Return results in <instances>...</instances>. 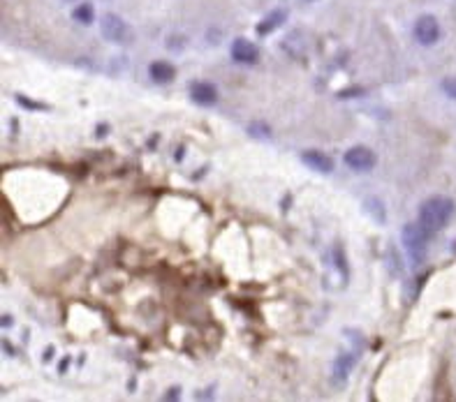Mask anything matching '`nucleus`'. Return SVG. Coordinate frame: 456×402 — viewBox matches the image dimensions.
Here are the masks:
<instances>
[{"label": "nucleus", "instance_id": "ddd939ff", "mask_svg": "<svg viewBox=\"0 0 456 402\" xmlns=\"http://www.w3.org/2000/svg\"><path fill=\"white\" fill-rule=\"evenodd\" d=\"M366 211L373 213V218L378 222H385V211H382V204L378 199H366Z\"/></svg>", "mask_w": 456, "mask_h": 402}, {"label": "nucleus", "instance_id": "2eb2a0df", "mask_svg": "<svg viewBox=\"0 0 456 402\" xmlns=\"http://www.w3.org/2000/svg\"><path fill=\"white\" fill-rule=\"evenodd\" d=\"M167 398H178V388H171V393H167Z\"/></svg>", "mask_w": 456, "mask_h": 402}, {"label": "nucleus", "instance_id": "7ed1b4c3", "mask_svg": "<svg viewBox=\"0 0 456 402\" xmlns=\"http://www.w3.org/2000/svg\"><path fill=\"white\" fill-rule=\"evenodd\" d=\"M414 37H417L419 44H424V46L435 44V42L440 40V24H438V19L431 17V14H424V17H419L417 24H414Z\"/></svg>", "mask_w": 456, "mask_h": 402}, {"label": "nucleus", "instance_id": "9d476101", "mask_svg": "<svg viewBox=\"0 0 456 402\" xmlns=\"http://www.w3.org/2000/svg\"><path fill=\"white\" fill-rule=\"evenodd\" d=\"M285 17L287 14L282 12V10H273L271 14H269V17H264L260 21V26H257V33L260 35H267V33H273L276 28H278L282 21H285Z\"/></svg>", "mask_w": 456, "mask_h": 402}, {"label": "nucleus", "instance_id": "39448f33", "mask_svg": "<svg viewBox=\"0 0 456 402\" xmlns=\"http://www.w3.org/2000/svg\"><path fill=\"white\" fill-rule=\"evenodd\" d=\"M102 35L109 42H126L128 40V26L126 21L116 14H105L102 17Z\"/></svg>", "mask_w": 456, "mask_h": 402}, {"label": "nucleus", "instance_id": "f03ea898", "mask_svg": "<svg viewBox=\"0 0 456 402\" xmlns=\"http://www.w3.org/2000/svg\"><path fill=\"white\" fill-rule=\"evenodd\" d=\"M400 238H403V247L407 250V254H410L414 261L419 263L421 259H424L431 234H428L426 229L419 225V222H417V225H405L403 227V234H400Z\"/></svg>", "mask_w": 456, "mask_h": 402}, {"label": "nucleus", "instance_id": "9b49d317", "mask_svg": "<svg viewBox=\"0 0 456 402\" xmlns=\"http://www.w3.org/2000/svg\"><path fill=\"white\" fill-rule=\"evenodd\" d=\"M352 365H355V356H352V353H343V356H338L336 363H334V377L345 379L348 377V372L352 370Z\"/></svg>", "mask_w": 456, "mask_h": 402}, {"label": "nucleus", "instance_id": "f257e3e1", "mask_svg": "<svg viewBox=\"0 0 456 402\" xmlns=\"http://www.w3.org/2000/svg\"><path fill=\"white\" fill-rule=\"evenodd\" d=\"M452 215H454V201L449 197H442V194H435V197L426 199L419 206V225L433 236L449 225Z\"/></svg>", "mask_w": 456, "mask_h": 402}, {"label": "nucleus", "instance_id": "1a4fd4ad", "mask_svg": "<svg viewBox=\"0 0 456 402\" xmlns=\"http://www.w3.org/2000/svg\"><path fill=\"white\" fill-rule=\"evenodd\" d=\"M149 74H151V79L158 81V83H169L171 79H174L176 69H174V65H169V62L158 60L149 67Z\"/></svg>", "mask_w": 456, "mask_h": 402}, {"label": "nucleus", "instance_id": "20e7f679", "mask_svg": "<svg viewBox=\"0 0 456 402\" xmlns=\"http://www.w3.org/2000/svg\"><path fill=\"white\" fill-rule=\"evenodd\" d=\"M345 164L355 171H369L375 166V152L371 148H364V146H357V148H350L345 152Z\"/></svg>", "mask_w": 456, "mask_h": 402}, {"label": "nucleus", "instance_id": "f8f14e48", "mask_svg": "<svg viewBox=\"0 0 456 402\" xmlns=\"http://www.w3.org/2000/svg\"><path fill=\"white\" fill-rule=\"evenodd\" d=\"M74 21H79V24H93V19H95V12H93V5L91 3H84V5H79L77 10H74Z\"/></svg>", "mask_w": 456, "mask_h": 402}, {"label": "nucleus", "instance_id": "6e6552de", "mask_svg": "<svg viewBox=\"0 0 456 402\" xmlns=\"http://www.w3.org/2000/svg\"><path fill=\"white\" fill-rule=\"evenodd\" d=\"M301 159L310 166V169L322 171V173H329L331 169H334V159H331L329 155H324V152H320V150H306L301 155Z\"/></svg>", "mask_w": 456, "mask_h": 402}, {"label": "nucleus", "instance_id": "4468645a", "mask_svg": "<svg viewBox=\"0 0 456 402\" xmlns=\"http://www.w3.org/2000/svg\"><path fill=\"white\" fill-rule=\"evenodd\" d=\"M442 90H445L447 97H452V100H456V76H447L445 81L440 83Z\"/></svg>", "mask_w": 456, "mask_h": 402}, {"label": "nucleus", "instance_id": "423d86ee", "mask_svg": "<svg viewBox=\"0 0 456 402\" xmlns=\"http://www.w3.org/2000/svg\"><path fill=\"white\" fill-rule=\"evenodd\" d=\"M257 55H260V51H257V46H255L253 42H248V40H244V37L234 40V44H232V58L237 60V62L251 65V62L257 60Z\"/></svg>", "mask_w": 456, "mask_h": 402}, {"label": "nucleus", "instance_id": "0eeeda50", "mask_svg": "<svg viewBox=\"0 0 456 402\" xmlns=\"http://www.w3.org/2000/svg\"><path fill=\"white\" fill-rule=\"evenodd\" d=\"M190 97L197 104H202V107H211V104H216V100H218V90H216V86H211V83L197 81L190 86Z\"/></svg>", "mask_w": 456, "mask_h": 402}]
</instances>
